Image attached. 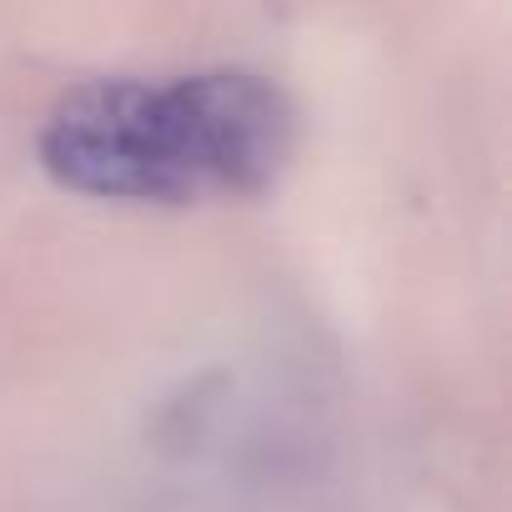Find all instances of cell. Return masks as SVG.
Segmentation results:
<instances>
[{"instance_id": "1", "label": "cell", "mask_w": 512, "mask_h": 512, "mask_svg": "<svg viewBox=\"0 0 512 512\" xmlns=\"http://www.w3.org/2000/svg\"><path fill=\"white\" fill-rule=\"evenodd\" d=\"M292 151V106L241 71L151 81H91L71 91L46 131L41 166L81 196L186 206L256 196Z\"/></svg>"}]
</instances>
